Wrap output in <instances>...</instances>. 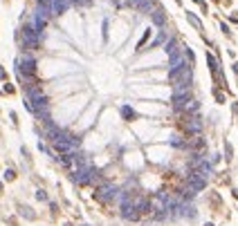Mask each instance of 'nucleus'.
I'll return each instance as SVG.
<instances>
[{
    "label": "nucleus",
    "mask_w": 238,
    "mask_h": 226,
    "mask_svg": "<svg viewBox=\"0 0 238 226\" xmlns=\"http://www.w3.org/2000/svg\"><path fill=\"white\" fill-rule=\"evenodd\" d=\"M18 76L22 81H29V78L36 76V61H34V56L22 54L18 58Z\"/></svg>",
    "instance_id": "1"
},
{
    "label": "nucleus",
    "mask_w": 238,
    "mask_h": 226,
    "mask_svg": "<svg viewBox=\"0 0 238 226\" xmlns=\"http://www.w3.org/2000/svg\"><path fill=\"white\" fill-rule=\"evenodd\" d=\"M79 148H81V139H79V137H70L67 132H65L61 139L54 141V150L61 152V155H63V152H74V150H79Z\"/></svg>",
    "instance_id": "2"
},
{
    "label": "nucleus",
    "mask_w": 238,
    "mask_h": 226,
    "mask_svg": "<svg viewBox=\"0 0 238 226\" xmlns=\"http://www.w3.org/2000/svg\"><path fill=\"white\" fill-rule=\"evenodd\" d=\"M94 197H97V201H101V204H110L112 199L117 197V188L115 186H99L97 193H94Z\"/></svg>",
    "instance_id": "3"
},
{
    "label": "nucleus",
    "mask_w": 238,
    "mask_h": 226,
    "mask_svg": "<svg viewBox=\"0 0 238 226\" xmlns=\"http://www.w3.org/2000/svg\"><path fill=\"white\" fill-rule=\"evenodd\" d=\"M121 217H126L128 222H137V219L141 217V213L135 206H121Z\"/></svg>",
    "instance_id": "4"
},
{
    "label": "nucleus",
    "mask_w": 238,
    "mask_h": 226,
    "mask_svg": "<svg viewBox=\"0 0 238 226\" xmlns=\"http://www.w3.org/2000/svg\"><path fill=\"white\" fill-rule=\"evenodd\" d=\"M186 18H189V22H191V25H193V27H195V29H200V31H202V22H200V20H198V18H195V16H193V14H186Z\"/></svg>",
    "instance_id": "5"
},
{
    "label": "nucleus",
    "mask_w": 238,
    "mask_h": 226,
    "mask_svg": "<svg viewBox=\"0 0 238 226\" xmlns=\"http://www.w3.org/2000/svg\"><path fill=\"white\" fill-rule=\"evenodd\" d=\"M20 215H22V217H27V219H34V213H32L27 206H22V208H20Z\"/></svg>",
    "instance_id": "6"
},
{
    "label": "nucleus",
    "mask_w": 238,
    "mask_h": 226,
    "mask_svg": "<svg viewBox=\"0 0 238 226\" xmlns=\"http://www.w3.org/2000/svg\"><path fill=\"white\" fill-rule=\"evenodd\" d=\"M213 97H216V101H218V103H225V94L220 92V90H213Z\"/></svg>",
    "instance_id": "7"
},
{
    "label": "nucleus",
    "mask_w": 238,
    "mask_h": 226,
    "mask_svg": "<svg viewBox=\"0 0 238 226\" xmlns=\"http://www.w3.org/2000/svg\"><path fill=\"white\" fill-rule=\"evenodd\" d=\"M121 114L126 116V119H133V116H135V112L130 110V108H124V110H121Z\"/></svg>",
    "instance_id": "8"
},
{
    "label": "nucleus",
    "mask_w": 238,
    "mask_h": 226,
    "mask_svg": "<svg viewBox=\"0 0 238 226\" xmlns=\"http://www.w3.org/2000/svg\"><path fill=\"white\" fill-rule=\"evenodd\" d=\"M5 179H7V182H11V179H16V172H14V170H7V172H5Z\"/></svg>",
    "instance_id": "9"
},
{
    "label": "nucleus",
    "mask_w": 238,
    "mask_h": 226,
    "mask_svg": "<svg viewBox=\"0 0 238 226\" xmlns=\"http://www.w3.org/2000/svg\"><path fill=\"white\" fill-rule=\"evenodd\" d=\"M36 197H38L41 201H45V199H47V195H45V190H38V193H36Z\"/></svg>",
    "instance_id": "10"
},
{
    "label": "nucleus",
    "mask_w": 238,
    "mask_h": 226,
    "mask_svg": "<svg viewBox=\"0 0 238 226\" xmlns=\"http://www.w3.org/2000/svg\"><path fill=\"white\" fill-rule=\"evenodd\" d=\"M5 92H7V94H14V85H9V83H5Z\"/></svg>",
    "instance_id": "11"
},
{
    "label": "nucleus",
    "mask_w": 238,
    "mask_h": 226,
    "mask_svg": "<svg viewBox=\"0 0 238 226\" xmlns=\"http://www.w3.org/2000/svg\"><path fill=\"white\" fill-rule=\"evenodd\" d=\"M0 78H2V81L7 78V74H5V70H0Z\"/></svg>",
    "instance_id": "12"
},
{
    "label": "nucleus",
    "mask_w": 238,
    "mask_h": 226,
    "mask_svg": "<svg viewBox=\"0 0 238 226\" xmlns=\"http://www.w3.org/2000/svg\"><path fill=\"white\" fill-rule=\"evenodd\" d=\"M234 72H236V74H238V63H234Z\"/></svg>",
    "instance_id": "13"
},
{
    "label": "nucleus",
    "mask_w": 238,
    "mask_h": 226,
    "mask_svg": "<svg viewBox=\"0 0 238 226\" xmlns=\"http://www.w3.org/2000/svg\"><path fill=\"white\" fill-rule=\"evenodd\" d=\"M0 190H2V182H0Z\"/></svg>",
    "instance_id": "14"
},
{
    "label": "nucleus",
    "mask_w": 238,
    "mask_h": 226,
    "mask_svg": "<svg viewBox=\"0 0 238 226\" xmlns=\"http://www.w3.org/2000/svg\"><path fill=\"white\" fill-rule=\"evenodd\" d=\"M207 226H213V224H207Z\"/></svg>",
    "instance_id": "15"
},
{
    "label": "nucleus",
    "mask_w": 238,
    "mask_h": 226,
    "mask_svg": "<svg viewBox=\"0 0 238 226\" xmlns=\"http://www.w3.org/2000/svg\"><path fill=\"white\" fill-rule=\"evenodd\" d=\"M86 226H88V224H86Z\"/></svg>",
    "instance_id": "16"
}]
</instances>
